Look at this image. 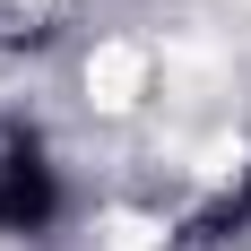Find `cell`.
<instances>
[{"instance_id": "6da1fadb", "label": "cell", "mask_w": 251, "mask_h": 251, "mask_svg": "<svg viewBox=\"0 0 251 251\" xmlns=\"http://www.w3.org/2000/svg\"><path fill=\"white\" fill-rule=\"evenodd\" d=\"M61 226V165L44 130L0 113V243H44Z\"/></svg>"}, {"instance_id": "7a4b0ae2", "label": "cell", "mask_w": 251, "mask_h": 251, "mask_svg": "<svg viewBox=\"0 0 251 251\" xmlns=\"http://www.w3.org/2000/svg\"><path fill=\"white\" fill-rule=\"evenodd\" d=\"M234 234H251V165H243V182H226L217 200L182 226V251H208V243H234Z\"/></svg>"}]
</instances>
